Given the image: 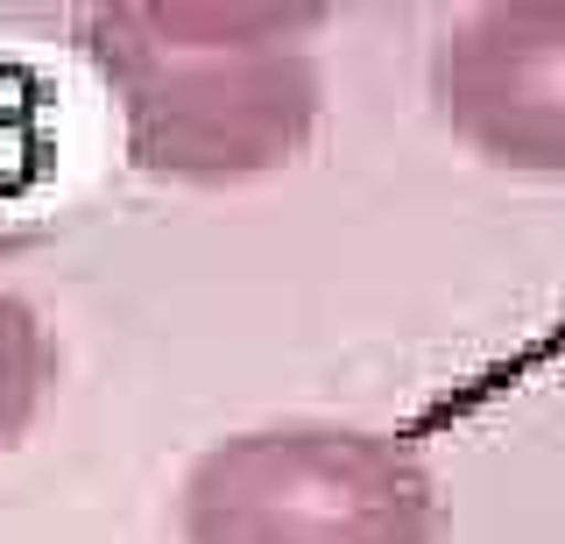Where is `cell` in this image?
Segmentation results:
<instances>
[{
	"instance_id": "cell-1",
	"label": "cell",
	"mask_w": 565,
	"mask_h": 544,
	"mask_svg": "<svg viewBox=\"0 0 565 544\" xmlns=\"http://www.w3.org/2000/svg\"><path fill=\"white\" fill-rule=\"evenodd\" d=\"M318 22V8L269 0H99L71 14V43L99 72L141 178L220 191L311 142L326 107Z\"/></svg>"
},
{
	"instance_id": "cell-2",
	"label": "cell",
	"mask_w": 565,
	"mask_h": 544,
	"mask_svg": "<svg viewBox=\"0 0 565 544\" xmlns=\"http://www.w3.org/2000/svg\"><path fill=\"white\" fill-rule=\"evenodd\" d=\"M446 495L424 452L367 425H255L191 460L177 488L184 544H438Z\"/></svg>"
},
{
	"instance_id": "cell-3",
	"label": "cell",
	"mask_w": 565,
	"mask_h": 544,
	"mask_svg": "<svg viewBox=\"0 0 565 544\" xmlns=\"http://www.w3.org/2000/svg\"><path fill=\"white\" fill-rule=\"evenodd\" d=\"M431 107L481 163L565 178V0H488L446 22Z\"/></svg>"
},
{
	"instance_id": "cell-4",
	"label": "cell",
	"mask_w": 565,
	"mask_h": 544,
	"mask_svg": "<svg viewBox=\"0 0 565 544\" xmlns=\"http://www.w3.org/2000/svg\"><path fill=\"white\" fill-rule=\"evenodd\" d=\"M50 382H57V340H50V326L35 319V305L0 290V452H14L29 438Z\"/></svg>"
},
{
	"instance_id": "cell-5",
	"label": "cell",
	"mask_w": 565,
	"mask_h": 544,
	"mask_svg": "<svg viewBox=\"0 0 565 544\" xmlns=\"http://www.w3.org/2000/svg\"><path fill=\"white\" fill-rule=\"evenodd\" d=\"M43 184H50L43 85L14 72V64H0V234H8V220H29Z\"/></svg>"
}]
</instances>
